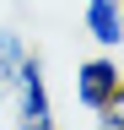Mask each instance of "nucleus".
Returning <instances> with one entry per match:
<instances>
[{
    "label": "nucleus",
    "mask_w": 124,
    "mask_h": 130,
    "mask_svg": "<svg viewBox=\"0 0 124 130\" xmlns=\"http://www.w3.org/2000/svg\"><path fill=\"white\" fill-rule=\"evenodd\" d=\"M81 27H86V38L103 54H119L124 49V0H86Z\"/></svg>",
    "instance_id": "nucleus-3"
},
{
    "label": "nucleus",
    "mask_w": 124,
    "mask_h": 130,
    "mask_svg": "<svg viewBox=\"0 0 124 130\" xmlns=\"http://www.w3.org/2000/svg\"><path fill=\"white\" fill-rule=\"evenodd\" d=\"M97 130H124V87L97 108Z\"/></svg>",
    "instance_id": "nucleus-5"
},
{
    "label": "nucleus",
    "mask_w": 124,
    "mask_h": 130,
    "mask_svg": "<svg viewBox=\"0 0 124 130\" xmlns=\"http://www.w3.org/2000/svg\"><path fill=\"white\" fill-rule=\"evenodd\" d=\"M81 6H86V0H81Z\"/></svg>",
    "instance_id": "nucleus-7"
},
{
    "label": "nucleus",
    "mask_w": 124,
    "mask_h": 130,
    "mask_svg": "<svg viewBox=\"0 0 124 130\" xmlns=\"http://www.w3.org/2000/svg\"><path fill=\"white\" fill-rule=\"evenodd\" d=\"M0 92H6V71H0Z\"/></svg>",
    "instance_id": "nucleus-6"
},
{
    "label": "nucleus",
    "mask_w": 124,
    "mask_h": 130,
    "mask_svg": "<svg viewBox=\"0 0 124 130\" xmlns=\"http://www.w3.org/2000/svg\"><path fill=\"white\" fill-rule=\"evenodd\" d=\"M22 60H27V38H22L16 27H0V71L11 76V71H16Z\"/></svg>",
    "instance_id": "nucleus-4"
},
{
    "label": "nucleus",
    "mask_w": 124,
    "mask_h": 130,
    "mask_svg": "<svg viewBox=\"0 0 124 130\" xmlns=\"http://www.w3.org/2000/svg\"><path fill=\"white\" fill-rule=\"evenodd\" d=\"M6 92L16 98V130H59L54 98H49V76H43V60L33 49H27V60L6 76Z\"/></svg>",
    "instance_id": "nucleus-1"
},
{
    "label": "nucleus",
    "mask_w": 124,
    "mask_h": 130,
    "mask_svg": "<svg viewBox=\"0 0 124 130\" xmlns=\"http://www.w3.org/2000/svg\"><path fill=\"white\" fill-rule=\"evenodd\" d=\"M124 87V71H119V54H92V60H81L76 65V103H81L86 114H97L108 98H113Z\"/></svg>",
    "instance_id": "nucleus-2"
}]
</instances>
